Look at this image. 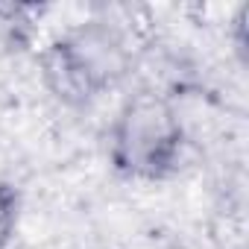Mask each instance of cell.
<instances>
[{"instance_id": "3", "label": "cell", "mask_w": 249, "mask_h": 249, "mask_svg": "<svg viewBox=\"0 0 249 249\" xmlns=\"http://www.w3.org/2000/svg\"><path fill=\"white\" fill-rule=\"evenodd\" d=\"M18 211H21V194L15 191V185L0 182V249H9L15 237Z\"/></svg>"}, {"instance_id": "2", "label": "cell", "mask_w": 249, "mask_h": 249, "mask_svg": "<svg viewBox=\"0 0 249 249\" xmlns=\"http://www.w3.org/2000/svg\"><path fill=\"white\" fill-rule=\"evenodd\" d=\"M185 144L176 108L159 94H135L111 126V164L129 179H164Z\"/></svg>"}, {"instance_id": "1", "label": "cell", "mask_w": 249, "mask_h": 249, "mask_svg": "<svg viewBox=\"0 0 249 249\" xmlns=\"http://www.w3.org/2000/svg\"><path fill=\"white\" fill-rule=\"evenodd\" d=\"M126 65L129 53L120 36L111 27L91 21L47 47L41 73L56 100L65 106H85L126 73Z\"/></svg>"}]
</instances>
